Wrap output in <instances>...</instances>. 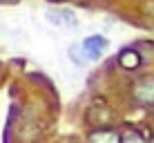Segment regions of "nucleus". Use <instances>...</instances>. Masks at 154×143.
Listing matches in <instances>:
<instances>
[{"label": "nucleus", "instance_id": "4", "mask_svg": "<svg viewBox=\"0 0 154 143\" xmlns=\"http://www.w3.org/2000/svg\"><path fill=\"white\" fill-rule=\"evenodd\" d=\"M69 61L74 63L76 67H85L89 63V56H87V51H85V47H83V43L81 45H72L69 47Z\"/></svg>", "mask_w": 154, "mask_h": 143}, {"label": "nucleus", "instance_id": "2", "mask_svg": "<svg viewBox=\"0 0 154 143\" xmlns=\"http://www.w3.org/2000/svg\"><path fill=\"white\" fill-rule=\"evenodd\" d=\"M83 47H85V51H87L89 61H98V58L103 56V51L107 49V38H105V36H98V34L87 36V38L83 40Z\"/></svg>", "mask_w": 154, "mask_h": 143}, {"label": "nucleus", "instance_id": "8", "mask_svg": "<svg viewBox=\"0 0 154 143\" xmlns=\"http://www.w3.org/2000/svg\"><path fill=\"white\" fill-rule=\"evenodd\" d=\"M2 2H18V0H2Z\"/></svg>", "mask_w": 154, "mask_h": 143}, {"label": "nucleus", "instance_id": "7", "mask_svg": "<svg viewBox=\"0 0 154 143\" xmlns=\"http://www.w3.org/2000/svg\"><path fill=\"white\" fill-rule=\"evenodd\" d=\"M121 141H125V143H127V141H139V143H141L143 136L139 134V132H134V130H127V132L121 134Z\"/></svg>", "mask_w": 154, "mask_h": 143}, {"label": "nucleus", "instance_id": "1", "mask_svg": "<svg viewBox=\"0 0 154 143\" xmlns=\"http://www.w3.org/2000/svg\"><path fill=\"white\" fill-rule=\"evenodd\" d=\"M132 96L141 105H152L154 103V78L152 76H141L132 83Z\"/></svg>", "mask_w": 154, "mask_h": 143}, {"label": "nucleus", "instance_id": "5", "mask_svg": "<svg viewBox=\"0 0 154 143\" xmlns=\"http://www.w3.org/2000/svg\"><path fill=\"white\" fill-rule=\"evenodd\" d=\"M87 139L98 141V143H116V141H121V134H116L114 130H96V132H89Z\"/></svg>", "mask_w": 154, "mask_h": 143}, {"label": "nucleus", "instance_id": "6", "mask_svg": "<svg viewBox=\"0 0 154 143\" xmlns=\"http://www.w3.org/2000/svg\"><path fill=\"white\" fill-rule=\"evenodd\" d=\"M63 16V23H65V27H69V29H76L78 27V20H76V14L69 11V9H58Z\"/></svg>", "mask_w": 154, "mask_h": 143}, {"label": "nucleus", "instance_id": "3", "mask_svg": "<svg viewBox=\"0 0 154 143\" xmlns=\"http://www.w3.org/2000/svg\"><path fill=\"white\" fill-rule=\"evenodd\" d=\"M119 65L123 67V70H136V67L141 65V54L136 49H125L123 54L119 56Z\"/></svg>", "mask_w": 154, "mask_h": 143}]
</instances>
